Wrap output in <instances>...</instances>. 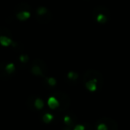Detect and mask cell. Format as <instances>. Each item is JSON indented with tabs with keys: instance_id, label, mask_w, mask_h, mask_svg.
I'll return each instance as SVG.
<instances>
[{
	"instance_id": "cell-1",
	"label": "cell",
	"mask_w": 130,
	"mask_h": 130,
	"mask_svg": "<svg viewBox=\"0 0 130 130\" xmlns=\"http://www.w3.org/2000/svg\"><path fill=\"white\" fill-rule=\"evenodd\" d=\"M93 15L100 23H105L110 16V11L103 6H98L93 10Z\"/></svg>"
},
{
	"instance_id": "cell-2",
	"label": "cell",
	"mask_w": 130,
	"mask_h": 130,
	"mask_svg": "<svg viewBox=\"0 0 130 130\" xmlns=\"http://www.w3.org/2000/svg\"><path fill=\"white\" fill-rule=\"evenodd\" d=\"M97 130H117V123L110 118L103 117L98 121Z\"/></svg>"
},
{
	"instance_id": "cell-3",
	"label": "cell",
	"mask_w": 130,
	"mask_h": 130,
	"mask_svg": "<svg viewBox=\"0 0 130 130\" xmlns=\"http://www.w3.org/2000/svg\"><path fill=\"white\" fill-rule=\"evenodd\" d=\"M54 95L58 99L60 103V110H65L69 108V106L71 105V99L68 96V94H66L65 93L61 92V91H56L54 94Z\"/></svg>"
},
{
	"instance_id": "cell-4",
	"label": "cell",
	"mask_w": 130,
	"mask_h": 130,
	"mask_svg": "<svg viewBox=\"0 0 130 130\" xmlns=\"http://www.w3.org/2000/svg\"><path fill=\"white\" fill-rule=\"evenodd\" d=\"M31 72L35 75V76H38V77H45V74L44 72V71L42 70V68L40 67L39 65L37 64V63L33 62L32 67H31Z\"/></svg>"
},
{
	"instance_id": "cell-5",
	"label": "cell",
	"mask_w": 130,
	"mask_h": 130,
	"mask_svg": "<svg viewBox=\"0 0 130 130\" xmlns=\"http://www.w3.org/2000/svg\"><path fill=\"white\" fill-rule=\"evenodd\" d=\"M48 105L51 109L54 110V109H57L60 106V103L55 96H50L48 99Z\"/></svg>"
},
{
	"instance_id": "cell-6",
	"label": "cell",
	"mask_w": 130,
	"mask_h": 130,
	"mask_svg": "<svg viewBox=\"0 0 130 130\" xmlns=\"http://www.w3.org/2000/svg\"><path fill=\"white\" fill-rule=\"evenodd\" d=\"M6 63L0 62V79H6V78H8L9 74L6 72Z\"/></svg>"
},
{
	"instance_id": "cell-7",
	"label": "cell",
	"mask_w": 130,
	"mask_h": 130,
	"mask_svg": "<svg viewBox=\"0 0 130 130\" xmlns=\"http://www.w3.org/2000/svg\"><path fill=\"white\" fill-rule=\"evenodd\" d=\"M0 44L4 46H8L10 45H13V40L11 38H8V37L1 36L0 37Z\"/></svg>"
},
{
	"instance_id": "cell-8",
	"label": "cell",
	"mask_w": 130,
	"mask_h": 130,
	"mask_svg": "<svg viewBox=\"0 0 130 130\" xmlns=\"http://www.w3.org/2000/svg\"><path fill=\"white\" fill-rule=\"evenodd\" d=\"M33 62H35V63H37V64L39 65L40 67L42 68V70L44 71L45 74V75L47 74V71H48V68H47L46 63H45V61H43V60H42V59H39V58H38V59H35L34 61H33Z\"/></svg>"
},
{
	"instance_id": "cell-9",
	"label": "cell",
	"mask_w": 130,
	"mask_h": 130,
	"mask_svg": "<svg viewBox=\"0 0 130 130\" xmlns=\"http://www.w3.org/2000/svg\"><path fill=\"white\" fill-rule=\"evenodd\" d=\"M16 16L20 21H26L28 18H29V16H30V13H29V11L18 12L17 14H16Z\"/></svg>"
},
{
	"instance_id": "cell-10",
	"label": "cell",
	"mask_w": 130,
	"mask_h": 130,
	"mask_svg": "<svg viewBox=\"0 0 130 130\" xmlns=\"http://www.w3.org/2000/svg\"><path fill=\"white\" fill-rule=\"evenodd\" d=\"M36 19L39 22H43V23L49 22V21L51 20V14H50V13H49L45 15H42V16H38V15H36Z\"/></svg>"
},
{
	"instance_id": "cell-11",
	"label": "cell",
	"mask_w": 130,
	"mask_h": 130,
	"mask_svg": "<svg viewBox=\"0 0 130 130\" xmlns=\"http://www.w3.org/2000/svg\"><path fill=\"white\" fill-rule=\"evenodd\" d=\"M1 36H5V37H8V38H11L13 37L12 32L9 30L8 29L5 27H0V37Z\"/></svg>"
},
{
	"instance_id": "cell-12",
	"label": "cell",
	"mask_w": 130,
	"mask_h": 130,
	"mask_svg": "<svg viewBox=\"0 0 130 130\" xmlns=\"http://www.w3.org/2000/svg\"><path fill=\"white\" fill-rule=\"evenodd\" d=\"M36 13L38 16H42V15H45V14H47V13H49V11L45 6H40V7L37 8Z\"/></svg>"
},
{
	"instance_id": "cell-13",
	"label": "cell",
	"mask_w": 130,
	"mask_h": 130,
	"mask_svg": "<svg viewBox=\"0 0 130 130\" xmlns=\"http://www.w3.org/2000/svg\"><path fill=\"white\" fill-rule=\"evenodd\" d=\"M16 9H18L20 12L22 11H28V10L30 9V6L29 5H28L27 3H21V4H19L18 6H17Z\"/></svg>"
},
{
	"instance_id": "cell-14",
	"label": "cell",
	"mask_w": 130,
	"mask_h": 130,
	"mask_svg": "<svg viewBox=\"0 0 130 130\" xmlns=\"http://www.w3.org/2000/svg\"><path fill=\"white\" fill-rule=\"evenodd\" d=\"M34 105L38 110H41L43 109L44 107V103H43V100H41L40 98H36L35 100V103H34Z\"/></svg>"
},
{
	"instance_id": "cell-15",
	"label": "cell",
	"mask_w": 130,
	"mask_h": 130,
	"mask_svg": "<svg viewBox=\"0 0 130 130\" xmlns=\"http://www.w3.org/2000/svg\"><path fill=\"white\" fill-rule=\"evenodd\" d=\"M6 72L8 73V74H12V73L14 72L15 71V66L13 63H8V64H6Z\"/></svg>"
},
{
	"instance_id": "cell-16",
	"label": "cell",
	"mask_w": 130,
	"mask_h": 130,
	"mask_svg": "<svg viewBox=\"0 0 130 130\" xmlns=\"http://www.w3.org/2000/svg\"><path fill=\"white\" fill-rule=\"evenodd\" d=\"M43 120H44V122H45V123H49V122H51V121L53 120V119H54V116L52 115V114H50V113H46V114H45V115L43 116Z\"/></svg>"
},
{
	"instance_id": "cell-17",
	"label": "cell",
	"mask_w": 130,
	"mask_h": 130,
	"mask_svg": "<svg viewBox=\"0 0 130 130\" xmlns=\"http://www.w3.org/2000/svg\"><path fill=\"white\" fill-rule=\"evenodd\" d=\"M78 78V73L74 72V71H70V72L68 73V78H69V79H71V80H76Z\"/></svg>"
},
{
	"instance_id": "cell-18",
	"label": "cell",
	"mask_w": 130,
	"mask_h": 130,
	"mask_svg": "<svg viewBox=\"0 0 130 130\" xmlns=\"http://www.w3.org/2000/svg\"><path fill=\"white\" fill-rule=\"evenodd\" d=\"M46 82L48 85H50L51 87H54V86L56 85V80L54 79V78H46Z\"/></svg>"
},
{
	"instance_id": "cell-19",
	"label": "cell",
	"mask_w": 130,
	"mask_h": 130,
	"mask_svg": "<svg viewBox=\"0 0 130 130\" xmlns=\"http://www.w3.org/2000/svg\"><path fill=\"white\" fill-rule=\"evenodd\" d=\"M20 61L23 63H26L29 61V56H28L27 54H22V55L20 56Z\"/></svg>"
},
{
	"instance_id": "cell-20",
	"label": "cell",
	"mask_w": 130,
	"mask_h": 130,
	"mask_svg": "<svg viewBox=\"0 0 130 130\" xmlns=\"http://www.w3.org/2000/svg\"><path fill=\"white\" fill-rule=\"evenodd\" d=\"M86 126H83V125H78V126H75V128L73 130H85Z\"/></svg>"
},
{
	"instance_id": "cell-21",
	"label": "cell",
	"mask_w": 130,
	"mask_h": 130,
	"mask_svg": "<svg viewBox=\"0 0 130 130\" xmlns=\"http://www.w3.org/2000/svg\"><path fill=\"white\" fill-rule=\"evenodd\" d=\"M85 130H92V129H91V127H90V126H87V127L86 128Z\"/></svg>"
}]
</instances>
